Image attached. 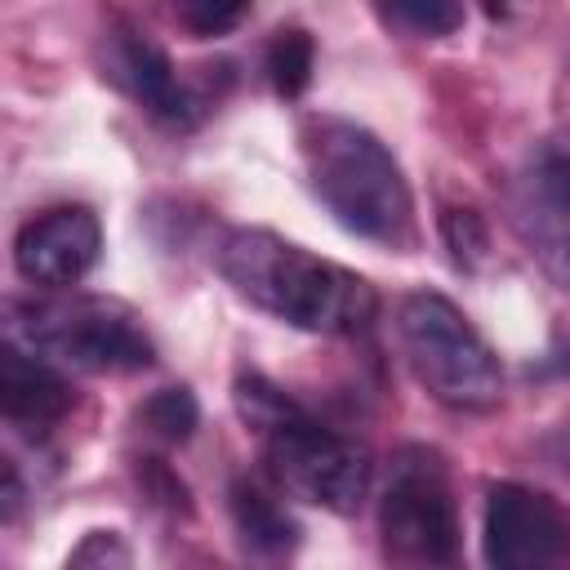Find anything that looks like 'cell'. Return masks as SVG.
<instances>
[{
    "instance_id": "6da1fadb",
    "label": "cell",
    "mask_w": 570,
    "mask_h": 570,
    "mask_svg": "<svg viewBox=\"0 0 570 570\" xmlns=\"http://www.w3.org/2000/svg\"><path fill=\"white\" fill-rule=\"evenodd\" d=\"M214 263L249 307L307 334H361L379 316V294L365 276L267 227H232Z\"/></svg>"
},
{
    "instance_id": "7a4b0ae2",
    "label": "cell",
    "mask_w": 570,
    "mask_h": 570,
    "mask_svg": "<svg viewBox=\"0 0 570 570\" xmlns=\"http://www.w3.org/2000/svg\"><path fill=\"white\" fill-rule=\"evenodd\" d=\"M232 405L254 432L272 481L325 512H356L370 490V454L361 441L325 428L307 405L263 374H240L232 383Z\"/></svg>"
},
{
    "instance_id": "3957f363",
    "label": "cell",
    "mask_w": 570,
    "mask_h": 570,
    "mask_svg": "<svg viewBox=\"0 0 570 570\" xmlns=\"http://www.w3.org/2000/svg\"><path fill=\"white\" fill-rule=\"evenodd\" d=\"M303 169L312 196L343 232L387 249L414 245L419 227L410 183L396 156L365 125L343 116H312L303 125Z\"/></svg>"
},
{
    "instance_id": "277c9868",
    "label": "cell",
    "mask_w": 570,
    "mask_h": 570,
    "mask_svg": "<svg viewBox=\"0 0 570 570\" xmlns=\"http://www.w3.org/2000/svg\"><path fill=\"white\" fill-rule=\"evenodd\" d=\"M396 338L405 365L432 401L481 414L503 401V370L476 325L436 289H414L396 307Z\"/></svg>"
},
{
    "instance_id": "5b68a950",
    "label": "cell",
    "mask_w": 570,
    "mask_h": 570,
    "mask_svg": "<svg viewBox=\"0 0 570 570\" xmlns=\"http://www.w3.org/2000/svg\"><path fill=\"white\" fill-rule=\"evenodd\" d=\"M9 334L62 370L80 374H138L151 370L156 343L134 307L116 298H40L9 307Z\"/></svg>"
},
{
    "instance_id": "8992f818",
    "label": "cell",
    "mask_w": 570,
    "mask_h": 570,
    "mask_svg": "<svg viewBox=\"0 0 570 570\" xmlns=\"http://www.w3.org/2000/svg\"><path fill=\"white\" fill-rule=\"evenodd\" d=\"M383 552L405 566H450L459 557V503L450 468L432 445H401L379 499Z\"/></svg>"
},
{
    "instance_id": "52a82bcc",
    "label": "cell",
    "mask_w": 570,
    "mask_h": 570,
    "mask_svg": "<svg viewBox=\"0 0 570 570\" xmlns=\"http://www.w3.org/2000/svg\"><path fill=\"white\" fill-rule=\"evenodd\" d=\"M508 223L530 258L570 289V142H539L508 178Z\"/></svg>"
},
{
    "instance_id": "ba28073f",
    "label": "cell",
    "mask_w": 570,
    "mask_h": 570,
    "mask_svg": "<svg viewBox=\"0 0 570 570\" xmlns=\"http://www.w3.org/2000/svg\"><path fill=\"white\" fill-rule=\"evenodd\" d=\"M481 552L499 570H539L570 552V512L534 485L499 481L485 490Z\"/></svg>"
},
{
    "instance_id": "9c48e42d",
    "label": "cell",
    "mask_w": 570,
    "mask_h": 570,
    "mask_svg": "<svg viewBox=\"0 0 570 570\" xmlns=\"http://www.w3.org/2000/svg\"><path fill=\"white\" fill-rule=\"evenodd\" d=\"M102 254V227L89 205H58L27 218L13 236V267L27 285L71 289L94 272Z\"/></svg>"
},
{
    "instance_id": "30bf717a",
    "label": "cell",
    "mask_w": 570,
    "mask_h": 570,
    "mask_svg": "<svg viewBox=\"0 0 570 570\" xmlns=\"http://www.w3.org/2000/svg\"><path fill=\"white\" fill-rule=\"evenodd\" d=\"M102 76L169 129H187L196 120V102L174 76V62L165 58V49L129 22H116L102 36Z\"/></svg>"
},
{
    "instance_id": "8fae6325",
    "label": "cell",
    "mask_w": 570,
    "mask_h": 570,
    "mask_svg": "<svg viewBox=\"0 0 570 570\" xmlns=\"http://www.w3.org/2000/svg\"><path fill=\"white\" fill-rule=\"evenodd\" d=\"M76 405V387L62 374V365H53L49 356H40L36 347L18 343L13 334L0 347V410L9 419V428L18 432H45L53 423H62Z\"/></svg>"
},
{
    "instance_id": "7c38bea8",
    "label": "cell",
    "mask_w": 570,
    "mask_h": 570,
    "mask_svg": "<svg viewBox=\"0 0 570 570\" xmlns=\"http://www.w3.org/2000/svg\"><path fill=\"white\" fill-rule=\"evenodd\" d=\"M227 512H232V525H236L245 552H254V557H289L298 548V539H303L298 521L276 503V494H267L249 476L232 481Z\"/></svg>"
},
{
    "instance_id": "4fadbf2b",
    "label": "cell",
    "mask_w": 570,
    "mask_h": 570,
    "mask_svg": "<svg viewBox=\"0 0 570 570\" xmlns=\"http://www.w3.org/2000/svg\"><path fill=\"white\" fill-rule=\"evenodd\" d=\"M379 22L410 40H441L463 27V0H370Z\"/></svg>"
},
{
    "instance_id": "5bb4252c",
    "label": "cell",
    "mask_w": 570,
    "mask_h": 570,
    "mask_svg": "<svg viewBox=\"0 0 570 570\" xmlns=\"http://www.w3.org/2000/svg\"><path fill=\"white\" fill-rule=\"evenodd\" d=\"M312 62H316V45L303 27H281L263 53V71L281 98H298L312 85Z\"/></svg>"
},
{
    "instance_id": "9a60e30c",
    "label": "cell",
    "mask_w": 570,
    "mask_h": 570,
    "mask_svg": "<svg viewBox=\"0 0 570 570\" xmlns=\"http://www.w3.org/2000/svg\"><path fill=\"white\" fill-rule=\"evenodd\" d=\"M138 419H142V428H147L156 441L183 445V441L196 432V423H200V405H196V396H191L187 387H160V392H151V396L142 401Z\"/></svg>"
},
{
    "instance_id": "2e32d148",
    "label": "cell",
    "mask_w": 570,
    "mask_h": 570,
    "mask_svg": "<svg viewBox=\"0 0 570 570\" xmlns=\"http://www.w3.org/2000/svg\"><path fill=\"white\" fill-rule=\"evenodd\" d=\"M441 240L450 249V263L459 272H476L485 258H490V232H485V218L468 205H450L441 209Z\"/></svg>"
},
{
    "instance_id": "e0dca14e",
    "label": "cell",
    "mask_w": 570,
    "mask_h": 570,
    "mask_svg": "<svg viewBox=\"0 0 570 570\" xmlns=\"http://www.w3.org/2000/svg\"><path fill=\"white\" fill-rule=\"evenodd\" d=\"M178 27L196 40H214L227 36L232 27H240V18L249 13V0H169Z\"/></svg>"
},
{
    "instance_id": "ac0fdd59",
    "label": "cell",
    "mask_w": 570,
    "mask_h": 570,
    "mask_svg": "<svg viewBox=\"0 0 570 570\" xmlns=\"http://www.w3.org/2000/svg\"><path fill=\"white\" fill-rule=\"evenodd\" d=\"M138 481H142V490H147L160 508H169V512H187V508H191V503H187V485H183L160 459H142Z\"/></svg>"
},
{
    "instance_id": "d6986e66",
    "label": "cell",
    "mask_w": 570,
    "mask_h": 570,
    "mask_svg": "<svg viewBox=\"0 0 570 570\" xmlns=\"http://www.w3.org/2000/svg\"><path fill=\"white\" fill-rule=\"evenodd\" d=\"M67 566H129V548L116 530H89L85 543L67 557Z\"/></svg>"
},
{
    "instance_id": "ffe728a7",
    "label": "cell",
    "mask_w": 570,
    "mask_h": 570,
    "mask_svg": "<svg viewBox=\"0 0 570 570\" xmlns=\"http://www.w3.org/2000/svg\"><path fill=\"white\" fill-rule=\"evenodd\" d=\"M481 9H485L490 18H508V13H512V0H481Z\"/></svg>"
}]
</instances>
